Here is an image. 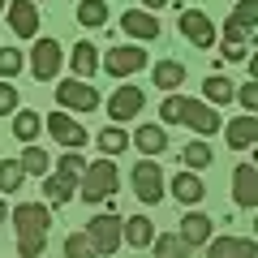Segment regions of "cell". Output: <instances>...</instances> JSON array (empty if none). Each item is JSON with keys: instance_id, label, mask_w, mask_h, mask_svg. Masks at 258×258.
Returning a JSON list of instances; mask_svg holds the SVG:
<instances>
[{"instance_id": "cell-22", "label": "cell", "mask_w": 258, "mask_h": 258, "mask_svg": "<svg viewBox=\"0 0 258 258\" xmlns=\"http://www.w3.org/2000/svg\"><path fill=\"white\" fill-rule=\"evenodd\" d=\"M181 82H185V64L181 60H155V69H151V86H159V91H176Z\"/></svg>"}, {"instance_id": "cell-2", "label": "cell", "mask_w": 258, "mask_h": 258, "mask_svg": "<svg viewBox=\"0 0 258 258\" xmlns=\"http://www.w3.org/2000/svg\"><path fill=\"white\" fill-rule=\"evenodd\" d=\"M116 185H120L116 164L112 159H95V164H86L78 189H82V203H108L112 194H116Z\"/></svg>"}, {"instance_id": "cell-3", "label": "cell", "mask_w": 258, "mask_h": 258, "mask_svg": "<svg viewBox=\"0 0 258 258\" xmlns=\"http://www.w3.org/2000/svg\"><path fill=\"white\" fill-rule=\"evenodd\" d=\"M120 215L116 211H103V215H95L91 224H86V237H91V245H95V254L99 258H112L120 249Z\"/></svg>"}, {"instance_id": "cell-6", "label": "cell", "mask_w": 258, "mask_h": 258, "mask_svg": "<svg viewBox=\"0 0 258 258\" xmlns=\"http://www.w3.org/2000/svg\"><path fill=\"white\" fill-rule=\"evenodd\" d=\"M56 103H60V112H95L99 108V91L91 82H82V78H69V82L56 86Z\"/></svg>"}, {"instance_id": "cell-26", "label": "cell", "mask_w": 258, "mask_h": 258, "mask_svg": "<svg viewBox=\"0 0 258 258\" xmlns=\"http://www.w3.org/2000/svg\"><path fill=\"white\" fill-rule=\"evenodd\" d=\"M22 181H26V168H22V159L18 155H9V159H0V189H22Z\"/></svg>"}, {"instance_id": "cell-41", "label": "cell", "mask_w": 258, "mask_h": 258, "mask_svg": "<svg viewBox=\"0 0 258 258\" xmlns=\"http://www.w3.org/2000/svg\"><path fill=\"white\" fill-rule=\"evenodd\" d=\"M254 237H258V220H254Z\"/></svg>"}, {"instance_id": "cell-16", "label": "cell", "mask_w": 258, "mask_h": 258, "mask_svg": "<svg viewBox=\"0 0 258 258\" xmlns=\"http://www.w3.org/2000/svg\"><path fill=\"white\" fill-rule=\"evenodd\" d=\"M9 30L22 39H35L39 35V9H35V0H13L9 5Z\"/></svg>"}, {"instance_id": "cell-13", "label": "cell", "mask_w": 258, "mask_h": 258, "mask_svg": "<svg viewBox=\"0 0 258 258\" xmlns=\"http://www.w3.org/2000/svg\"><path fill=\"white\" fill-rule=\"evenodd\" d=\"M207 258H258V241L249 237H211Z\"/></svg>"}, {"instance_id": "cell-29", "label": "cell", "mask_w": 258, "mask_h": 258, "mask_svg": "<svg viewBox=\"0 0 258 258\" xmlns=\"http://www.w3.org/2000/svg\"><path fill=\"white\" fill-rule=\"evenodd\" d=\"M151 245H155V258H185L189 254V245H185L176 232H164V237H155Z\"/></svg>"}, {"instance_id": "cell-4", "label": "cell", "mask_w": 258, "mask_h": 258, "mask_svg": "<svg viewBox=\"0 0 258 258\" xmlns=\"http://www.w3.org/2000/svg\"><path fill=\"white\" fill-rule=\"evenodd\" d=\"M176 125H189L194 134L211 138L215 129L224 125V120H220V112H215L211 103H203V99H185V95H181V108H176Z\"/></svg>"}, {"instance_id": "cell-43", "label": "cell", "mask_w": 258, "mask_h": 258, "mask_svg": "<svg viewBox=\"0 0 258 258\" xmlns=\"http://www.w3.org/2000/svg\"><path fill=\"white\" fill-rule=\"evenodd\" d=\"M0 13H5V0H0Z\"/></svg>"}, {"instance_id": "cell-10", "label": "cell", "mask_w": 258, "mask_h": 258, "mask_svg": "<svg viewBox=\"0 0 258 258\" xmlns=\"http://www.w3.org/2000/svg\"><path fill=\"white\" fill-rule=\"evenodd\" d=\"M142 103H147V91L142 86H116L112 91V99H108V116H112V125H120V120H134L142 112Z\"/></svg>"}, {"instance_id": "cell-31", "label": "cell", "mask_w": 258, "mask_h": 258, "mask_svg": "<svg viewBox=\"0 0 258 258\" xmlns=\"http://www.w3.org/2000/svg\"><path fill=\"white\" fill-rule=\"evenodd\" d=\"M22 69H26V56H22L18 47H0V78H5V82H13Z\"/></svg>"}, {"instance_id": "cell-33", "label": "cell", "mask_w": 258, "mask_h": 258, "mask_svg": "<svg viewBox=\"0 0 258 258\" xmlns=\"http://www.w3.org/2000/svg\"><path fill=\"white\" fill-rule=\"evenodd\" d=\"M18 159H22V168H26V176H47V155L35 147V142H30V147L22 151Z\"/></svg>"}, {"instance_id": "cell-38", "label": "cell", "mask_w": 258, "mask_h": 258, "mask_svg": "<svg viewBox=\"0 0 258 258\" xmlns=\"http://www.w3.org/2000/svg\"><path fill=\"white\" fill-rule=\"evenodd\" d=\"M147 5V13H155V9H164V5H172V0H142Z\"/></svg>"}, {"instance_id": "cell-19", "label": "cell", "mask_w": 258, "mask_h": 258, "mask_svg": "<svg viewBox=\"0 0 258 258\" xmlns=\"http://www.w3.org/2000/svg\"><path fill=\"white\" fill-rule=\"evenodd\" d=\"M120 241L134 249H147L151 241H155V224L147 220V215H129L125 224H120Z\"/></svg>"}, {"instance_id": "cell-1", "label": "cell", "mask_w": 258, "mask_h": 258, "mask_svg": "<svg viewBox=\"0 0 258 258\" xmlns=\"http://www.w3.org/2000/svg\"><path fill=\"white\" fill-rule=\"evenodd\" d=\"M13 228H18V254L39 258L47 245V228H52V211L47 203H22L13 207Z\"/></svg>"}, {"instance_id": "cell-17", "label": "cell", "mask_w": 258, "mask_h": 258, "mask_svg": "<svg viewBox=\"0 0 258 258\" xmlns=\"http://www.w3.org/2000/svg\"><path fill=\"white\" fill-rule=\"evenodd\" d=\"M224 138H228V147L232 151H249V147H258V116H237V120H228L224 125Z\"/></svg>"}, {"instance_id": "cell-18", "label": "cell", "mask_w": 258, "mask_h": 258, "mask_svg": "<svg viewBox=\"0 0 258 258\" xmlns=\"http://www.w3.org/2000/svg\"><path fill=\"white\" fill-rule=\"evenodd\" d=\"M120 30H125L129 39H159V18H151L147 9H125L120 13Z\"/></svg>"}, {"instance_id": "cell-8", "label": "cell", "mask_w": 258, "mask_h": 258, "mask_svg": "<svg viewBox=\"0 0 258 258\" xmlns=\"http://www.w3.org/2000/svg\"><path fill=\"white\" fill-rule=\"evenodd\" d=\"M176 26H181V35L189 39L198 52H207V47H215V22L207 18L203 9H185L181 18H176Z\"/></svg>"}, {"instance_id": "cell-20", "label": "cell", "mask_w": 258, "mask_h": 258, "mask_svg": "<svg viewBox=\"0 0 258 258\" xmlns=\"http://www.w3.org/2000/svg\"><path fill=\"white\" fill-rule=\"evenodd\" d=\"M69 69H74V78L91 82L95 69H99V47H95V43H78L74 52H69Z\"/></svg>"}, {"instance_id": "cell-32", "label": "cell", "mask_w": 258, "mask_h": 258, "mask_svg": "<svg viewBox=\"0 0 258 258\" xmlns=\"http://www.w3.org/2000/svg\"><path fill=\"white\" fill-rule=\"evenodd\" d=\"M64 258H99V254H95V245H91L86 232H69V237H64Z\"/></svg>"}, {"instance_id": "cell-42", "label": "cell", "mask_w": 258, "mask_h": 258, "mask_svg": "<svg viewBox=\"0 0 258 258\" xmlns=\"http://www.w3.org/2000/svg\"><path fill=\"white\" fill-rule=\"evenodd\" d=\"M254 116H258V99H254Z\"/></svg>"}, {"instance_id": "cell-28", "label": "cell", "mask_w": 258, "mask_h": 258, "mask_svg": "<svg viewBox=\"0 0 258 258\" xmlns=\"http://www.w3.org/2000/svg\"><path fill=\"white\" fill-rule=\"evenodd\" d=\"M125 147H129V134H125L120 125H108V129L99 134V151H103L108 159H116V155H120Z\"/></svg>"}, {"instance_id": "cell-23", "label": "cell", "mask_w": 258, "mask_h": 258, "mask_svg": "<svg viewBox=\"0 0 258 258\" xmlns=\"http://www.w3.org/2000/svg\"><path fill=\"white\" fill-rule=\"evenodd\" d=\"M232 95H237V86H232L224 74H211V78L203 82V103H211V108H220V103H232Z\"/></svg>"}, {"instance_id": "cell-11", "label": "cell", "mask_w": 258, "mask_h": 258, "mask_svg": "<svg viewBox=\"0 0 258 258\" xmlns=\"http://www.w3.org/2000/svg\"><path fill=\"white\" fill-rule=\"evenodd\" d=\"M47 134H52L60 147H69V151H82V147H86L82 120H74L69 112H52V116H47Z\"/></svg>"}, {"instance_id": "cell-30", "label": "cell", "mask_w": 258, "mask_h": 258, "mask_svg": "<svg viewBox=\"0 0 258 258\" xmlns=\"http://www.w3.org/2000/svg\"><path fill=\"white\" fill-rule=\"evenodd\" d=\"M78 22H82V26H103V22H108V5H103V0H82V5H78Z\"/></svg>"}, {"instance_id": "cell-44", "label": "cell", "mask_w": 258, "mask_h": 258, "mask_svg": "<svg viewBox=\"0 0 258 258\" xmlns=\"http://www.w3.org/2000/svg\"><path fill=\"white\" fill-rule=\"evenodd\" d=\"M249 5H254V9H258V0H249Z\"/></svg>"}, {"instance_id": "cell-36", "label": "cell", "mask_w": 258, "mask_h": 258, "mask_svg": "<svg viewBox=\"0 0 258 258\" xmlns=\"http://www.w3.org/2000/svg\"><path fill=\"white\" fill-rule=\"evenodd\" d=\"M9 112H18V86L0 82V116H9Z\"/></svg>"}, {"instance_id": "cell-9", "label": "cell", "mask_w": 258, "mask_h": 258, "mask_svg": "<svg viewBox=\"0 0 258 258\" xmlns=\"http://www.w3.org/2000/svg\"><path fill=\"white\" fill-rule=\"evenodd\" d=\"M99 64L108 69L112 78H134L138 69H147V52L134 47V43H125V47H112L108 56H99Z\"/></svg>"}, {"instance_id": "cell-27", "label": "cell", "mask_w": 258, "mask_h": 258, "mask_svg": "<svg viewBox=\"0 0 258 258\" xmlns=\"http://www.w3.org/2000/svg\"><path fill=\"white\" fill-rule=\"evenodd\" d=\"M74 189H78V185H74V181H64V176H43V198H47L52 207L69 203V198H74Z\"/></svg>"}, {"instance_id": "cell-15", "label": "cell", "mask_w": 258, "mask_h": 258, "mask_svg": "<svg viewBox=\"0 0 258 258\" xmlns=\"http://www.w3.org/2000/svg\"><path fill=\"white\" fill-rule=\"evenodd\" d=\"M168 194H172L176 203H185V207H198V203H203V194H207V185H203V176H198V172L181 168V172L172 176V185H168Z\"/></svg>"}, {"instance_id": "cell-40", "label": "cell", "mask_w": 258, "mask_h": 258, "mask_svg": "<svg viewBox=\"0 0 258 258\" xmlns=\"http://www.w3.org/2000/svg\"><path fill=\"white\" fill-rule=\"evenodd\" d=\"M5 220H9V207H5V198H0V224H5Z\"/></svg>"}, {"instance_id": "cell-14", "label": "cell", "mask_w": 258, "mask_h": 258, "mask_svg": "<svg viewBox=\"0 0 258 258\" xmlns=\"http://www.w3.org/2000/svg\"><path fill=\"white\" fill-rule=\"evenodd\" d=\"M211 232H215V220H211V215L189 211V215L181 220V228H176V237H181L189 249H198V245H207V241H211Z\"/></svg>"}, {"instance_id": "cell-24", "label": "cell", "mask_w": 258, "mask_h": 258, "mask_svg": "<svg viewBox=\"0 0 258 258\" xmlns=\"http://www.w3.org/2000/svg\"><path fill=\"white\" fill-rule=\"evenodd\" d=\"M39 129H43V116H39V112H30V108H18V112H13V134H18L26 147L39 138Z\"/></svg>"}, {"instance_id": "cell-7", "label": "cell", "mask_w": 258, "mask_h": 258, "mask_svg": "<svg viewBox=\"0 0 258 258\" xmlns=\"http://www.w3.org/2000/svg\"><path fill=\"white\" fill-rule=\"evenodd\" d=\"M60 60H64V52H60L56 39H35V47H30V74L39 82H52L60 74Z\"/></svg>"}, {"instance_id": "cell-37", "label": "cell", "mask_w": 258, "mask_h": 258, "mask_svg": "<svg viewBox=\"0 0 258 258\" xmlns=\"http://www.w3.org/2000/svg\"><path fill=\"white\" fill-rule=\"evenodd\" d=\"M245 39H249V30L245 26H237V22H224V43H237V47H245Z\"/></svg>"}, {"instance_id": "cell-35", "label": "cell", "mask_w": 258, "mask_h": 258, "mask_svg": "<svg viewBox=\"0 0 258 258\" xmlns=\"http://www.w3.org/2000/svg\"><path fill=\"white\" fill-rule=\"evenodd\" d=\"M232 22H237V26H245V30H254V26H258V9L249 5V0H241L237 9H232Z\"/></svg>"}, {"instance_id": "cell-5", "label": "cell", "mask_w": 258, "mask_h": 258, "mask_svg": "<svg viewBox=\"0 0 258 258\" xmlns=\"http://www.w3.org/2000/svg\"><path fill=\"white\" fill-rule=\"evenodd\" d=\"M129 181H134V194H138L147 207H155L159 198L168 194V189H164V172H159L155 159H138V164H134V172H129Z\"/></svg>"}, {"instance_id": "cell-21", "label": "cell", "mask_w": 258, "mask_h": 258, "mask_svg": "<svg viewBox=\"0 0 258 258\" xmlns=\"http://www.w3.org/2000/svg\"><path fill=\"white\" fill-rule=\"evenodd\" d=\"M129 142H134L142 155H159V151L168 147V134H164V125H138Z\"/></svg>"}, {"instance_id": "cell-12", "label": "cell", "mask_w": 258, "mask_h": 258, "mask_svg": "<svg viewBox=\"0 0 258 258\" xmlns=\"http://www.w3.org/2000/svg\"><path fill=\"white\" fill-rule=\"evenodd\" d=\"M232 203L237 207H258V168L254 164L232 168Z\"/></svg>"}, {"instance_id": "cell-39", "label": "cell", "mask_w": 258, "mask_h": 258, "mask_svg": "<svg viewBox=\"0 0 258 258\" xmlns=\"http://www.w3.org/2000/svg\"><path fill=\"white\" fill-rule=\"evenodd\" d=\"M249 78H254V82H258V52L249 56Z\"/></svg>"}, {"instance_id": "cell-25", "label": "cell", "mask_w": 258, "mask_h": 258, "mask_svg": "<svg viewBox=\"0 0 258 258\" xmlns=\"http://www.w3.org/2000/svg\"><path fill=\"white\" fill-rule=\"evenodd\" d=\"M181 164L189 168V172H203V168L215 164V151L207 147V142H189V147H181Z\"/></svg>"}, {"instance_id": "cell-34", "label": "cell", "mask_w": 258, "mask_h": 258, "mask_svg": "<svg viewBox=\"0 0 258 258\" xmlns=\"http://www.w3.org/2000/svg\"><path fill=\"white\" fill-rule=\"evenodd\" d=\"M82 172H86V159L82 155H78V151H69V155H60V172H56V176H64V181H82Z\"/></svg>"}]
</instances>
